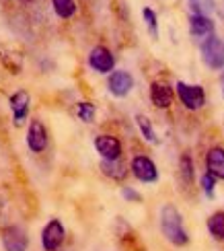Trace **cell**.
<instances>
[{"instance_id": "1", "label": "cell", "mask_w": 224, "mask_h": 251, "mask_svg": "<svg viewBox=\"0 0 224 251\" xmlns=\"http://www.w3.org/2000/svg\"><path fill=\"white\" fill-rule=\"evenodd\" d=\"M161 231L169 243L183 247L189 243V235L183 226V218L173 204H165L161 210Z\"/></svg>"}, {"instance_id": "2", "label": "cell", "mask_w": 224, "mask_h": 251, "mask_svg": "<svg viewBox=\"0 0 224 251\" xmlns=\"http://www.w3.org/2000/svg\"><path fill=\"white\" fill-rule=\"evenodd\" d=\"M201 60L212 70L224 68V41L216 35H210L206 41H201Z\"/></svg>"}, {"instance_id": "3", "label": "cell", "mask_w": 224, "mask_h": 251, "mask_svg": "<svg viewBox=\"0 0 224 251\" xmlns=\"http://www.w3.org/2000/svg\"><path fill=\"white\" fill-rule=\"evenodd\" d=\"M177 95L189 111H198L206 105V91L199 85H187V82L181 80L177 82Z\"/></svg>"}, {"instance_id": "4", "label": "cell", "mask_w": 224, "mask_h": 251, "mask_svg": "<svg viewBox=\"0 0 224 251\" xmlns=\"http://www.w3.org/2000/svg\"><path fill=\"white\" fill-rule=\"evenodd\" d=\"M64 239H66V231H64V225L58 218H51V221L44 226L41 231V245L46 251H58L64 245Z\"/></svg>"}, {"instance_id": "5", "label": "cell", "mask_w": 224, "mask_h": 251, "mask_svg": "<svg viewBox=\"0 0 224 251\" xmlns=\"http://www.w3.org/2000/svg\"><path fill=\"white\" fill-rule=\"evenodd\" d=\"M130 169H132L136 179L142 181V183H154L158 179V169H156L154 161L148 159V156H144V154H136L134 156Z\"/></svg>"}, {"instance_id": "6", "label": "cell", "mask_w": 224, "mask_h": 251, "mask_svg": "<svg viewBox=\"0 0 224 251\" xmlns=\"http://www.w3.org/2000/svg\"><path fill=\"white\" fill-rule=\"evenodd\" d=\"M95 149L101 154L103 161H117L122 159V142L111 134H101L95 138Z\"/></svg>"}, {"instance_id": "7", "label": "cell", "mask_w": 224, "mask_h": 251, "mask_svg": "<svg viewBox=\"0 0 224 251\" xmlns=\"http://www.w3.org/2000/svg\"><path fill=\"white\" fill-rule=\"evenodd\" d=\"M89 66L93 70L101 72V75H105V72H113L115 58H113V54L105 46H95L91 50V54H89Z\"/></svg>"}, {"instance_id": "8", "label": "cell", "mask_w": 224, "mask_h": 251, "mask_svg": "<svg viewBox=\"0 0 224 251\" xmlns=\"http://www.w3.org/2000/svg\"><path fill=\"white\" fill-rule=\"evenodd\" d=\"M2 245H4V251H27L29 247L27 233L17 225L6 226L2 231Z\"/></svg>"}, {"instance_id": "9", "label": "cell", "mask_w": 224, "mask_h": 251, "mask_svg": "<svg viewBox=\"0 0 224 251\" xmlns=\"http://www.w3.org/2000/svg\"><path fill=\"white\" fill-rule=\"evenodd\" d=\"M107 89L113 97H125L134 89V78L127 70H115L107 80Z\"/></svg>"}, {"instance_id": "10", "label": "cell", "mask_w": 224, "mask_h": 251, "mask_svg": "<svg viewBox=\"0 0 224 251\" xmlns=\"http://www.w3.org/2000/svg\"><path fill=\"white\" fill-rule=\"evenodd\" d=\"M27 146L31 149V152H44L48 149V132H46V126L39 120H31L29 124Z\"/></svg>"}, {"instance_id": "11", "label": "cell", "mask_w": 224, "mask_h": 251, "mask_svg": "<svg viewBox=\"0 0 224 251\" xmlns=\"http://www.w3.org/2000/svg\"><path fill=\"white\" fill-rule=\"evenodd\" d=\"M10 111H13V120H15V126H21L25 122L27 113H29V105H31V95L27 91H17L10 95Z\"/></svg>"}, {"instance_id": "12", "label": "cell", "mask_w": 224, "mask_h": 251, "mask_svg": "<svg viewBox=\"0 0 224 251\" xmlns=\"http://www.w3.org/2000/svg\"><path fill=\"white\" fill-rule=\"evenodd\" d=\"M189 33H191V37L206 41L210 35H214V23H212L210 17L191 15L189 17Z\"/></svg>"}, {"instance_id": "13", "label": "cell", "mask_w": 224, "mask_h": 251, "mask_svg": "<svg viewBox=\"0 0 224 251\" xmlns=\"http://www.w3.org/2000/svg\"><path fill=\"white\" fill-rule=\"evenodd\" d=\"M173 97H175L173 89H171L169 85H165V82H152L150 85V101H152L154 107L169 109L171 105H173Z\"/></svg>"}, {"instance_id": "14", "label": "cell", "mask_w": 224, "mask_h": 251, "mask_svg": "<svg viewBox=\"0 0 224 251\" xmlns=\"http://www.w3.org/2000/svg\"><path fill=\"white\" fill-rule=\"evenodd\" d=\"M206 169L216 179L224 181V149L222 146H212L206 154Z\"/></svg>"}, {"instance_id": "15", "label": "cell", "mask_w": 224, "mask_h": 251, "mask_svg": "<svg viewBox=\"0 0 224 251\" xmlns=\"http://www.w3.org/2000/svg\"><path fill=\"white\" fill-rule=\"evenodd\" d=\"M101 171L109 177V179H115V181H122L125 179V165L122 163V159H117V161H103L101 163Z\"/></svg>"}, {"instance_id": "16", "label": "cell", "mask_w": 224, "mask_h": 251, "mask_svg": "<svg viewBox=\"0 0 224 251\" xmlns=\"http://www.w3.org/2000/svg\"><path fill=\"white\" fill-rule=\"evenodd\" d=\"M208 231L216 241H224V212H214L208 218Z\"/></svg>"}, {"instance_id": "17", "label": "cell", "mask_w": 224, "mask_h": 251, "mask_svg": "<svg viewBox=\"0 0 224 251\" xmlns=\"http://www.w3.org/2000/svg\"><path fill=\"white\" fill-rule=\"evenodd\" d=\"M54 10L60 19H70L76 13V2L74 0H54Z\"/></svg>"}, {"instance_id": "18", "label": "cell", "mask_w": 224, "mask_h": 251, "mask_svg": "<svg viewBox=\"0 0 224 251\" xmlns=\"http://www.w3.org/2000/svg\"><path fill=\"white\" fill-rule=\"evenodd\" d=\"M136 124H138V128H140V132H142V136H144V140H148V142H156V134H154V128H152L150 120H148L146 116H142V113H138V116H136Z\"/></svg>"}, {"instance_id": "19", "label": "cell", "mask_w": 224, "mask_h": 251, "mask_svg": "<svg viewBox=\"0 0 224 251\" xmlns=\"http://www.w3.org/2000/svg\"><path fill=\"white\" fill-rule=\"evenodd\" d=\"M189 8L194 10V15H204L208 17L214 10V0H187Z\"/></svg>"}, {"instance_id": "20", "label": "cell", "mask_w": 224, "mask_h": 251, "mask_svg": "<svg viewBox=\"0 0 224 251\" xmlns=\"http://www.w3.org/2000/svg\"><path fill=\"white\" fill-rule=\"evenodd\" d=\"M142 17H144V23H146V29L154 39H158V19H156V13L152 8H144L142 10Z\"/></svg>"}, {"instance_id": "21", "label": "cell", "mask_w": 224, "mask_h": 251, "mask_svg": "<svg viewBox=\"0 0 224 251\" xmlns=\"http://www.w3.org/2000/svg\"><path fill=\"white\" fill-rule=\"evenodd\" d=\"M76 116L84 124H93L95 122V105H93V103H89V101L78 103V105H76Z\"/></svg>"}, {"instance_id": "22", "label": "cell", "mask_w": 224, "mask_h": 251, "mask_svg": "<svg viewBox=\"0 0 224 251\" xmlns=\"http://www.w3.org/2000/svg\"><path fill=\"white\" fill-rule=\"evenodd\" d=\"M201 190H204V194L208 196V198H212V196H214V187H216V177L214 175H212V173H204V175H201Z\"/></svg>"}, {"instance_id": "23", "label": "cell", "mask_w": 224, "mask_h": 251, "mask_svg": "<svg viewBox=\"0 0 224 251\" xmlns=\"http://www.w3.org/2000/svg\"><path fill=\"white\" fill-rule=\"evenodd\" d=\"M181 177L185 183H191V179H194V165H191V159L187 154L181 156Z\"/></svg>"}, {"instance_id": "24", "label": "cell", "mask_w": 224, "mask_h": 251, "mask_svg": "<svg viewBox=\"0 0 224 251\" xmlns=\"http://www.w3.org/2000/svg\"><path fill=\"white\" fill-rule=\"evenodd\" d=\"M122 196L125 198V200H130V202H140L142 200V196L138 194L136 190H132V187H122Z\"/></svg>"}, {"instance_id": "25", "label": "cell", "mask_w": 224, "mask_h": 251, "mask_svg": "<svg viewBox=\"0 0 224 251\" xmlns=\"http://www.w3.org/2000/svg\"><path fill=\"white\" fill-rule=\"evenodd\" d=\"M2 210H4V200H2V194H0V214H2Z\"/></svg>"}, {"instance_id": "26", "label": "cell", "mask_w": 224, "mask_h": 251, "mask_svg": "<svg viewBox=\"0 0 224 251\" xmlns=\"http://www.w3.org/2000/svg\"><path fill=\"white\" fill-rule=\"evenodd\" d=\"M220 82H222V95H224V72H222V76H220Z\"/></svg>"}]
</instances>
